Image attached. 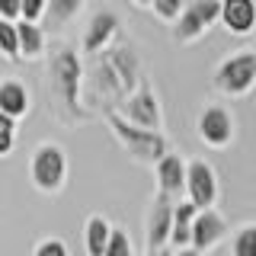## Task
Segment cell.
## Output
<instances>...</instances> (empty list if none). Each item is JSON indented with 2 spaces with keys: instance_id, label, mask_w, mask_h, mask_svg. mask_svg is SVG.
Segmentation results:
<instances>
[{
  "instance_id": "484cf974",
  "label": "cell",
  "mask_w": 256,
  "mask_h": 256,
  "mask_svg": "<svg viewBox=\"0 0 256 256\" xmlns=\"http://www.w3.org/2000/svg\"><path fill=\"white\" fill-rule=\"evenodd\" d=\"M13 144H16V128H10V132H0V157L10 154Z\"/></svg>"
},
{
  "instance_id": "ba28073f",
  "label": "cell",
  "mask_w": 256,
  "mask_h": 256,
  "mask_svg": "<svg viewBox=\"0 0 256 256\" xmlns=\"http://www.w3.org/2000/svg\"><path fill=\"white\" fill-rule=\"evenodd\" d=\"M182 192H186V202H192L198 212L214 208V202H218V173H214V166L202 157H189Z\"/></svg>"
},
{
  "instance_id": "83f0119b",
  "label": "cell",
  "mask_w": 256,
  "mask_h": 256,
  "mask_svg": "<svg viewBox=\"0 0 256 256\" xmlns=\"http://www.w3.org/2000/svg\"><path fill=\"white\" fill-rule=\"evenodd\" d=\"M144 256H173V250L170 246H160V250H148Z\"/></svg>"
},
{
  "instance_id": "f546056e",
  "label": "cell",
  "mask_w": 256,
  "mask_h": 256,
  "mask_svg": "<svg viewBox=\"0 0 256 256\" xmlns=\"http://www.w3.org/2000/svg\"><path fill=\"white\" fill-rule=\"evenodd\" d=\"M132 4H138V6H150V0H132Z\"/></svg>"
},
{
  "instance_id": "44dd1931",
  "label": "cell",
  "mask_w": 256,
  "mask_h": 256,
  "mask_svg": "<svg viewBox=\"0 0 256 256\" xmlns=\"http://www.w3.org/2000/svg\"><path fill=\"white\" fill-rule=\"evenodd\" d=\"M102 256H134V246H132V240H128V234L122 228H112Z\"/></svg>"
},
{
  "instance_id": "ac0fdd59",
  "label": "cell",
  "mask_w": 256,
  "mask_h": 256,
  "mask_svg": "<svg viewBox=\"0 0 256 256\" xmlns=\"http://www.w3.org/2000/svg\"><path fill=\"white\" fill-rule=\"evenodd\" d=\"M109 234H112V224L102 218V214L86 218V224H84V250H86V256H102Z\"/></svg>"
},
{
  "instance_id": "7a4b0ae2",
  "label": "cell",
  "mask_w": 256,
  "mask_h": 256,
  "mask_svg": "<svg viewBox=\"0 0 256 256\" xmlns=\"http://www.w3.org/2000/svg\"><path fill=\"white\" fill-rule=\"evenodd\" d=\"M90 68L84 70L90 77V86L100 100H109V102H118L128 93H134V86L141 84V61H138V52L132 45H116V48H106L100 54H90ZM116 106V109H118Z\"/></svg>"
},
{
  "instance_id": "4316f807",
  "label": "cell",
  "mask_w": 256,
  "mask_h": 256,
  "mask_svg": "<svg viewBox=\"0 0 256 256\" xmlns=\"http://www.w3.org/2000/svg\"><path fill=\"white\" fill-rule=\"evenodd\" d=\"M10 128H16V122L10 116H4V112H0V132H10Z\"/></svg>"
},
{
  "instance_id": "5bb4252c",
  "label": "cell",
  "mask_w": 256,
  "mask_h": 256,
  "mask_svg": "<svg viewBox=\"0 0 256 256\" xmlns=\"http://www.w3.org/2000/svg\"><path fill=\"white\" fill-rule=\"evenodd\" d=\"M154 176H157V192L164 196H180L182 186H186V160L173 150H166L164 157L154 164Z\"/></svg>"
},
{
  "instance_id": "8992f818",
  "label": "cell",
  "mask_w": 256,
  "mask_h": 256,
  "mask_svg": "<svg viewBox=\"0 0 256 256\" xmlns=\"http://www.w3.org/2000/svg\"><path fill=\"white\" fill-rule=\"evenodd\" d=\"M218 16H221V0H186L182 13L173 22V38L180 45L196 42L218 22Z\"/></svg>"
},
{
  "instance_id": "30bf717a",
  "label": "cell",
  "mask_w": 256,
  "mask_h": 256,
  "mask_svg": "<svg viewBox=\"0 0 256 256\" xmlns=\"http://www.w3.org/2000/svg\"><path fill=\"white\" fill-rule=\"evenodd\" d=\"M170 228H173V198L157 192L150 198L148 218H144V234H148V250H160L170 240Z\"/></svg>"
},
{
  "instance_id": "7c38bea8",
  "label": "cell",
  "mask_w": 256,
  "mask_h": 256,
  "mask_svg": "<svg viewBox=\"0 0 256 256\" xmlns=\"http://www.w3.org/2000/svg\"><path fill=\"white\" fill-rule=\"evenodd\" d=\"M224 237H228V221H224L221 212L205 208V212L196 214V221H192V244H189L196 253L214 250V246H218Z\"/></svg>"
},
{
  "instance_id": "6da1fadb",
  "label": "cell",
  "mask_w": 256,
  "mask_h": 256,
  "mask_svg": "<svg viewBox=\"0 0 256 256\" xmlns=\"http://www.w3.org/2000/svg\"><path fill=\"white\" fill-rule=\"evenodd\" d=\"M80 86H84V61H80L77 48H70L68 42H54L48 48V100H52L58 122H90V112L80 102Z\"/></svg>"
},
{
  "instance_id": "f1b7e54d",
  "label": "cell",
  "mask_w": 256,
  "mask_h": 256,
  "mask_svg": "<svg viewBox=\"0 0 256 256\" xmlns=\"http://www.w3.org/2000/svg\"><path fill=\"white\" fill-rule=\"evenodd\" d=\"M173 256H202V253H196L192 246H182V250H173Z\"/></svg>"
},
{
  "instance_id": "5b68a950",
  "label": "cell",
  "mask_w": 256,
  "mask_h": 256,
  "mask_svg": "<svg viewBox=\"0 0 256 256\" xmlns=\"http://www.w3.org/2000/svg\"><path fill=\"white\" fill-rule=\"evenodd\" d=\"M29 176H32V186L45 192V196L61 192L64 182H68V154H64V148L52 141L38 144L29 157Z\"/></svg>"
},
{
  "instance_id": "4fadbf2b",
  "label": "cell",
  "mask_w": 256,
  "mask_h": 256,
  "mask_svg": "<svg viewBox=\"0 0 256 256\" xmlns=\"http://www.w3.org/2000/svg\"><path fill=\"white\" fill-rule=\"evenodd\" d=\"M218 22L230 36H250L256 29V0H221Z\"/></svg>"
},
{
  "instance_id": "8fae6325",
  "label": "cell",
  "mask_w": 256,
  "mask_h": 256,
  "mask_svg": "<svg viewBox=\"0 0 256 256\" xmlns=\"http://www.w3.org/2000/svg\"><path fill=\"white\" fill-rule=\"evenodd\" d=\"M122 32V20L112 10H96L86 22L84 32V54H100L116 42V36Z\"/></svg>"
},
{
  "instance_id": "9c48e42d",
  "label": "cell",
  "mask_w": 256,
  "mask_h": 256,
  "mask_svg": "<svg viewBox=\"0 0 256 256\" xmlns=\"http://www.w3.org/2000/svg\"><path fill=\"white\" fill-rule=\"evenodd\" d=\"M196 132L208 148L214 150H224L230 141H234V132H237V122H234V112L224 109L221 102H208V106L198 112L196 118Z\"/></svg>"
},
{
  "instance_id": "2e32d148",
  "label": "cell",
  "mask_w": 256,
  "mask_h": 256,
  "mask_svg": "<svg viewBox=\"0 0 256 256\" xmlns=\"http://www.w3.org/2000/svg\"><path fill=\"white\" fill-rule=\"evenodd\" d=\"M16 42H20V58L36 61L45 54V29L38 22L16 20Z\"/></svg>"
},
{
  "instance_id": "7402d4cb",
  "label": "cell",
  "mask_w": 256,
  "mask_h": 256,
  "mask_svg": "<svg viewBox=\"0 0 256 256\" xmlns=\"http://www.w3.org/2000/svg\"><path fill=\"white\" fill-rule=\"evenodd\" d=\"M182 6H186V0H150V10L164 22H176V16L182 13Z\"/></svg>"
},
{
  "instance_id": "277c9868",
  "label": "cell",
  "mask_w": 256,
  "mask_h": 256,
  "mask_svg": "<svg viewBox=\"0 0 256 256\" xmlns=\"http://www.w3.org/2000/svg\"><path fill=\"white\" fill-rule=\"evenodd\" d=\"M212 84L214 90L224 93V96H246L256 86V54L250 48H240V52H230L228 58L218 61L212 74Z\"/></svg>"
},
{
  "instance_id": "cb8c5ba5",
  "label": "cell",
  "mask_w": 256,
  "mask_h": 256,
  "mask_svg": "<svg viewBox=\"0 0 256 256\" xmlns=\"http://www.w3.org/2000/svg\"><path fill=\"white\" fill-rule=\"evenodd\" d=\"M45 4H48V0H22V4H20V20H26V22H42Z\"/></svg>"
},
{
  "instance_id": "3957f363",
  "label": "cell",
  "mask_w": 256,
  "mask_h": 256,
  "mask_svg": "<svg viewBox=\"0 0 256 256\" xmlns=\"http://www.w3.org/2000/svg\"><path fill=\"white\" fill-rule=\"evenodd\" d=\"M106 122H109V132L116 134V141L132 154L138 164H150L154 166L160 157L170 150V144L160 132H148V128H138V125H128L118 112L106 109Z\"/></svg>"
},
{
  "instance_id": "e0dca14e",
  "label": "cell",
  "mask_w": 256,
  "mask_h": 256,
  "mask_svg": "<svg viewBox=\"0 0 256 256\" xmlns=\"http://www.w3.org/2000/svg\"><path fill=\"white\" fill-rule=\"evenodd\" d=\"M84 4H86V0H48V4H45V16H42V29H48V32L64 29L80 10H84Z\"/></svg>"
},
{
  "instance_id": "603a6c76",
  "label": "cell",
  "mask_w": 256,
  "mask_h": 256,
  "mask_svg": "<svg viewBox=\"0 0 256 256\" xmlns=\"http://www.w3.org/2000/svg\"><path fill=\"white\" fill-rule=\"evenodd\" d=\"M32 256H70V250L64 246V240H58V237H45V240H38V244H36Z\"/></svg>"
},
{
  "instance_id": "d6986e66",
  "label": "cell",
  "mask_w": 256,
  "mask_h": 256,
  "mask_svg": "<svg viewBox=\"0 0 256 256\" xmlns=\"http://www.w3.org/2000/svg\"><path fill=\"white\" fill-rule=\"evenodd\" d=\"M230 256H256V224H240L230 234Z\"/></svg>"
},
{
  "instance_id": "9a60e30c",
  "label": "cell",
  "mask_w": 256,
  "mask_h": 256,
  "mask_svg": "<svg viewBox=\"0 0 256 256\" xmlns=\"http://www.w3.org/2000/svg\"><path fill=\"white\" fill-rule=\"evenodd\" d=\"M0 112L10 116L13 122H20V118L29 112V90H26L22 80H16V77L0 80Z\"/></svg>"
},
{
  "instance_id": "52a82bcc",
  "label": "cell",
  "mask_w": 256,
  "mask_h": 256,
  "mask_svg": "<svg viewBox=\"0 0 256 256\" xmlns=\"http://www.w3.org/2000/svg\"><path fill=\"white\" fill-rule=\"evenodd\" d=\"M112 112H118L128 125L148 128V132H160V122H164V116H160V100H157V93H154V86H150L148 77L134 86V93L125 96L122 106L112 109Z\"/></svg>"
},
{
  "instance_id": "4dcf8cb0",
  "label": "cell",
  "mask_w": 256,
  "mask_h": 256,
  "mask_svg": "<svg viewBox=\"0 0 256 256\" xmlns=\"http://www.w3.org/2000/svg\"><path fill=\"white\" fill-rule=\"evenodd\" d=\"M250 52H253V54H256V42H253V48H250Z\"/></svg>"
},
{
  "instance_id": "d4e9b609",
  "label": "cell",
  "mask_w": 256,
  "mask_h": 256,
  "mask_svg": "<svg viewBox=\"0 0 256 256\" xmlns=\"http://www.w3.org/2000/svg\"><path fill=\"white\" fill-rule=\"evenodd\" d=\"M20 4H22V0H0V20L16 22V20H20Z\"/></svg>"
},
{
  "instance_id": "ffe728a7",
  "label": "cell",
  "mask_w": 256,
  "mask_h": 256,
  "mask_svg": "<svg viewBox=\"0 0 256 256\" xmlns=\"http://www.w3.org/2000/svg\"><path fill=\"white\" fill-rule=\"evenodd\" d=\"M0 54L16 61L20 58V42H16V22L0 20Z\"/></svg>"
}]
</instances>
